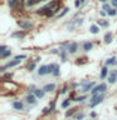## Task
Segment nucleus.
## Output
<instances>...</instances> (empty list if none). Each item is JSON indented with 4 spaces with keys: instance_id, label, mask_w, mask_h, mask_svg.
Returning a JSON list of instances; mask_svg holds the SVG:
<instances>
[{
    "instance_id": "nucleus-1",
    "label": "nucleus",
    "mask_w": 117,
    "mask_h": 120,
    "mask_svg": "<svg viewBox=\"0 0 117 120\" xmlns=\"http://www.w3.org/2000/svg\"><path fill=\"white\" fill-rule=\"evenodd\" d=\"M103 98H104V93H101V94H97V95H93L89 100V106L91 108H94L96 105H98L100 103L103 101Z\"/></svg>"
},
{
    "instance_id": "nucleus-2",
    "label": "nucleus",
    "mask_w": 117,
    "mask_h": 120,
    "mask_svg": "<svg viewBox=\"0 0 117 120\" xmlns=\"http://www.w3.org/2000/svg\"><path fill=\"white\" fill-rule=\"evenodd\" d=\"M81 85H82V90H81V91H82V93H87V91H92L93 88L96 86V82L84 80V81L81 82Z\"/></svg>"
},
{
    "instance_id": "nucleus-3",
    "label": "nucleus",
    "mask_w": 117,
    "mask_h": 120,
    "mask_svg": "<svg viewBox=\"0 0 117 120\" xmlns=\"http://www.w3.org/2000/svg\"><path fill=\"white\" fill-rule=\"evenodd\" d=\"M106 90H107V86H106L104 82H102L100 85H96L93 88V90L91 91V95H97V94H101V93H106Z\"/></svg>"
},
{
    "instance_id": "nucleus-4",
    "label": "nucleus",
    "mask_w": 117,
    "mask_h": 120,
    "mask_svg": "<svg viewBox=\"0 0 117 120\" xmlns=\"http://www.w3.org/2000/svg\"><path fill=\"white\" fill-rule=\"evenodd\" d=\"M82 24H83V19L81 18V19H74V20H72L67 26H68V30H69V31H74V29L78 28V26H81Z\"/></svg>"
},
{
    "instance_id": "nucleus-5",
    "label": "nucleus",
    "mask_w": 117,
    "mask_h": 120,
    "mask_svg": "<svg viewBox=\"0 0 117 120\" xmlns=\"http://www.w3.org/2000/svg\"><path fill=\"white\" fill-rule=\"evenodd\" d=\"M20 64V60H11V61H9V63H6L4 66H1L0 68V73H4L6 69H10V68H14V66H17V65H19Z\"/></svg>"
},
{
    "instance_id": "nucleus-6",
    "label": "nucleus",
    "mask_w": 117,
    "mask_h": 120,
    "mask_svg": "<svg viewBox=\"0 0 117 120\" xmlns=\"http://www.w3.org/2000/svg\"><path fill=\"white\" fill-rule=\"evenodd\" d=\"M17 24L20 26L21 29H24V30H30V29H33V24H32L30 21H28V20H18Z\"/></svg>"
},
{
    "instance_id": "nucleus-7",
    "label": "nucleus",
    "mask_w": 117,
    "mask_h": 120,
    "mask_svg": "<svg viewBox=\"0 0 117 120\" xmlns=\"http://www.w3.org/2000/svg\"><path fill=\"white\" fill-rule=\"evenodd\" d=\"M64 46L67 48V51L69 54H75L78 50V44L77 43H69V44H64Z\"/></svg>"
},
{
    "instance_id": "nucleus-8",
    "label": "nucleus",
    "mask_w": 117,
    "mask_h": 120,
    "mask_svg": "<svg viewBox=\"0 0 117 120\" xmlns=\"http://www.w3.org/2000/svg\"><path fill=\"white\" fill-rule=\"evenodd\" d=\"M107 81H108V84H111V85L116 84V81H117V70H111L109 71Z\"/></svg>"
},
{
    "instance_id": "nucleus-9",
    "label": "nucleus",
    "mask_w": 117,
    "mask_h": 120,
    "mask_svg": "<svg viewBox=\"0 0 117 120\" xmlns=\"http://www.w3.org/2000/svg\"><path fill=\"white\" fill-rule=\"evenodd\" d=\"M37 74L39 75V76H44V75L49 74V69H48V65H42L39 69H38Z\"/></svg>"
},
{
    "instance_id": "nucleus-10",
    "label": "nucleus",
    "mask_w": 117,
    "mask_h": 120,
    "mask_svg": "<svg viewBox=\"0 0 117 120\" xmlns=\"http://www.w3.org/2000/svg\"><path fill=\"white\" fill-rule=\"evenodd\" d=\"M37 99H38V98L34 95V94H29V95L25 98L26 103H28L29 105H35L37 104Z\"/></svg>"
},
{
    "instance_id": "nucleus-11",
    "label": "nucleus",
    "mask_w": 117,
    "mask_h": 120,
    "mask_svg": "<svg viewBox=\"0 0 117 120\" xmlns=\"http://www.w3.org/2000/svg\"><path fill=\"white\" fill-rule=\"evenodd\" d=\"M13 108H14V110L21 111V110H24V104L19 100H15V101H13Z\"/></svg>"
},
{
    "instance_id": "nucleus-12",
    "label": "nucleus",
    "mask_w": 117,
    "mask_h": 120,
    "mask_svg": "<svg viewBox=\"0 0 117 120\" xmlns=\"http://www.w3.org/2000/svg\"><path fill=\"white\" fill-rule=\"evenodd\" d=\"M82 49H83V51H91L93 49V43H91V41H84L82 45Z\"/></svg>"
},
{
    "instance_id": "nucleus-13",
    "label": "nucleus",
    "mask_w": 117,
    "mask_h": 120,
    "mask_svg": "<svg viewBox=\"0 0 117 120\" xmlns=\"http://www.w3.org/2000/svg\"><path fill=\"white\" fill-rule=\"evenodd\" d=\"M54 89H55V84H54V82H49V84L44 85V88H43V90L45 93H52V91H54Z\"/></svg>"
},
{
    "instance_id": "nucleus-14",
    "label": "nucleus",
    "mask_w": 117,
    "mask_h": 120,
    "mask_svg": "<svg viewBox=\"0 0 117 120\" xmlns=\"http://www.w3.org/2000/svg\"><path fill=\"white\" fill-rule=\"evenodd\" d=\"M108 75H109V70H108V68L104 65L103 68H102V70H101V79L103 80V79L108 78Z\"/></svg>"
},
{
    "instance_id": "nucleus-15",
    "label": "nucleus",
    "mask_w": 117,
    "mask_h": 120,
    "mask_svg": "<svg viewBox=\"0 0 117 120\" xmlns=\"http://www.w3.org/2000/svg\"><path fill=\"white\" fill-rule=\"evenodd\" d=\"M116 64H117V58L116 56H112V58H108L107 60H106L104 65L108 66V65H116Z\"/></svg>"
},
{
    "instance_id": "nucleus-16",
    "label": "nucleus",
    "mask_w": 117,
    "mask_h": 120,
    "mask_svg": "<svg viewBox=\"0 0 117 120\" xmlns=\"http://www.w3.org/2000/svg\"><path fill=\"white\" fill-rule=\"evenodd\" d=\"M34 95H35L38 99H43L44 95H45V91H44L43 89H37L35 93H34Z\"/></svg>"
},
{
    "instance_id": "nucleus-17",
    "label": "nucleus",
    "mask_w": 117,
    "mask_h": 120,
    "mask_svg": "<svg viewBox=\"0 0 117 120\" xmlns=\"http://www.w3.org/2000/svg\"><path fill=\"white\" fill-rule=\"evenodd\" d=\"M97 25L101 26V28H108L109 26V22L103 20V19H100V20H97Z\"/></svg>"
},
{
    "instance_id": "nucleus-18",
    "label": "nucleus",
    "mask_w": 117,
    "mask_h": 120,
    "mask_svg": "<svg viewBox=\"0 0 117 120\" xmlns=\"http://www.w3.org/2000/svg\"><path fill=\"white\" fill-rule=\"evenodd\" d=\"M103 39H104V43H106V44H109V43L112 41V33H111V31H107V33L104 34V38H103Z\"/></svg>"
},
{
    "instance_id": "nucleus-19",
    "label": "nucleus",
    "mask_w": 117,
    "mask_h": 120,
    "mask_svg": "<svg viewBox=\"0 0 117 120\" xmlns=\"http://www.w3.org/2000/svg\"><path fill=\"white\" fill-rule=\"evenodd\" d=\"M25 36L24 31H18V33H13L11 34V38H17V39H23Z\"/></svg>"
},
{
    "instance_id": "nucleus-20",
    "label": "nucleus",
    "mask_w": 117,
    "mask_h": 120,
    "mask_svg": "<svg viewBox=\"0 0 117 120\" xmlns=\"http://www.w3.org/2000/svg\"><path fill=\"white\" fill-rule=\"evenodd\" d=\"M89 31L92 33V34H98V31H100V28H98V25H91Z\"/></svg>"
},
{
    "instance_id": "nucleus-21",
    "label": "nucleus",
    "mask_w": 117,
    "mask_h": 120,
    "mask_svg": "<svg viewBox=\"0 0 117 120\" xmlns=\"http://www.w3.org/2000/svg\"><path fill=\"white\" fill-rule=\"evenodd\" d=\"M84 119V114L83 112H78V114L74 115V120H83Z\"/></svg>"
},
{
    "instance_id": "nucleus-22",
    "label": "nucleus",
    "mask_w": 117,
    "mask_h": 120,
    "mask_svg": "<svg viewBox=\"0 0 117 120\" xmlns=\"http://www.w3.org/2000/svg\"><path fill=\"white\" fill-rule=\"evenodd\" d=\"M10 55H11V50L9 49V50H6L5 52H4V54H1V55H0V58H1V59H6L8 56H10Z\"/></svg>"
},
{
    "instance_id": "nucleus-23",
    "label": "nucleus",
    "mask_w": 117,
    "mask_h": 120,
    "mask_svg": "<svg viewBox=\"0 0 117 120\" xmlns=\"http://www.w3.org/2000/svg\"><path fill=\"white\" fill-rule=\"evenodd\" d=\"M111 9H112V8H111V5H109V4H107V3H106V4H103V6H102V10H104L106 13H108V11L111 10Z\"/></svg>"
},
{
    "instance_id": "nucleus-24",
    "label": "nucleus",
    "mask_w": 117,
    "mask_h": 120,
    "mask_svg": "<svg viewBox=\"0 0 117 120\" xmlns=\"http://www.w3.org/2000/svg\"><path fill=\"white\" fill-rule=\"evenodd\" d=\"M116 14H117V9H116V8H112V9L107 13V15H109V16H115Z\"/></svg>"
},
{
    "instance_id": "nucleus-25",
    "label": "nucleus",
    "mask_w": 117,
    "mask_h": 120,
    "mask_svg": "<svg viewBox=\"0 0 117 120\" xmlns=\"http://www.w3.org/2000/svg\"><path fill=\"white\" fill-rule=\"evenodd\" d=\"M69 105H71V100H69V99H67V100H64V101H63L62 108H63V109H67L68 106H69Z\"/></svg>"
},
{
    "instance_id": "nucleus-26",
    "label": "nucleus",
    "mask_w": 117,
    "mask_h": 120,
    "mask_svg": "<svg viewBox=\"0 0 117 120\" xmlns=\"http://www.w3.org/2000/svg\"><path fill=\"white\" fill-rule=\"evenodd\" d=\"M59 66L58 65H55V68H54V70H53V75H54V76H59Z\"/></svg>"
},
{
    "instance_id": "nucleus-27",
    "label": "nucleus",
    "mask_w": 117,
    "mask_h": 120,
    "mask_svg": "<svg viewBox=\"0 0 117 120\" xmlns=\"http://www.w3.org/2000/svg\"><path fill=\"white\" fill-rule=\"evenodd\" d=\"M68 11H69V9H68V8H64V9H63V11H62V13H60L59 15H58V18H59V19H60V18H63L64 15H66V14L68 13Z\"/></svg>"
},
{
    "instance_id": "nucleus-28",
    "label": "nucleus",
    "mask_w": 117,
    "mask_h": 120,
    "mask_svg": "<svg viewBox=\"0 0 117 120\" xmlns=\"http://www.w3.org/2000/svg\"><path fill=\"white\" fill-rule=\"evenodd\" d=\"M6 50H9L6 45H1V46H0V55H1V54H4V52H5Z\"/></svg>"
},
{
    "instance_id": "nucleus-29",
    "label": "nucleus",
    "mask_w": 117,
    "mask_h": 120,
    "mask_svg": "<svg viewBox=\"0 0 117 120\" xmlns=\"http://www.w3.org/2000/svg\"><path fill=\"white\" fill-rule=\"evenodd\" d=\"M35 64H37L35 61H33L32 64H29V65H28V70L29 71H33L34 69H35Z\"/></svg>"
},
{
    "instance_id": "nucleus-30",
    "label": "nucleus",
    "mask_w": 117,
    "mask_h": 120,
    "mask_svg": "<svg viewBox=\"0 0 117 120\" xmlns=\"http://www.w3.org/2000/svg\"><path fill=\"white\" fill-rule=\"evenodd\" d=\"M15 4H17V0H9V1H8V5H9L10 8H14Z\"/></svg>"
},
{
    "instance_id": "nucleus-31",
    "label": "nucleus",
    "mask_w": 117,
    "mask_h": 120,
    "mask_svg": "<svg viewBox=\"0 0 117 120\" xmlns=\"http://www.w3.org/2000/svg\"><path fill=\"white\" fill-rule=\"evenodd\" d=\"M44 14H45V16H48V18H49V16H53V15H54L53 10H48V11H45Z\"/></svg>"
},
{
    "instance_id": "nucleus-32",
    "label": "nucleus",
    "mask_w": 117,
    "mask_h": 120,
    "mask_svg": "<svg viewBox=\"0 0 117 120\" xmlns=\"http://www.w3.org/2000/svg\"><path fill=\"white\" fill-rule=\"evenodd\" d=\"M86 99V95H82V96H78V98H75L74 101H83Z\"/></svg>"
},
{
    "instance_id": "nucleus-33",
    "label": "nucleus",
    "mask_w": 117,
    "mask_h": 120,
    "mask_svg": "<svg viewBox=\"0 0 117 120\" xmlns=\"http://www.w3.org/2000/svg\"><path fill=\"white\" fill-rule=\"evenodd\" d=\"M26 58V55H17V56H15V60H21V59H25Z\"/></svg>"
},
{
    "instance_id": "nucleus-34",
    "label": "nucleus",
    "mask_w": 117,
    "mask_h": 120,
    "mask_svg": "<svg viewBox=\"0 0 117 120\" xmlns=\"http://www.w3.org/2000/svg\"><path fill=\"white\" fill-rule=\"evenodd\" d=\"M82 4V1L81 0H75V3H74V5H75V8H79V5Z\"/></svg>"
},
{
    "instance_id": "nucleus-35",
    "label": "nucleus",
    "mask_w": 117,
    "mask_h": 120,
    "mask_svg": "<svg viewBox=\"0 0 117 120\" xmlns=\"http://www.w3.org/2000/svg\"><path fill=\"white\" fill-rule=\"evenodd\" d=\"M52 54H60V51H58V49H52Z\"/></svg>"
},
{
    "instance_id": "nucleus-36",
    "label": "nucleus",
    "mask_w": 117,
    "mask_h": 120,
    "mask_svg": "<svg viewBox=\"0 0 117 120\" xmlns=\"http://www.w3.org/2000/svg\"><path fill=\"white\" fill-rule=\"evenodd\" d=\"M74 110H77V109H75V108H74V109H72V110H71V111H68V112H67V114H66V116H69V115H71V114H72V112H73Z\"/></svg>"
},
{
    "instance_id": "nucleus-37",
    "label": "nucleus",
    "mask_w": 117,
    "mask_h": 120,
    "mask_svg": "<svg viewBox=\"0 0 117 120\" xmlns=\"http://www.w3.org/2000/svg\"><path fill=\"white\" fill-rule=\"evenodd\" d=\"M67 90H68V88H67V86H64V88H63V90L60 91V94H66V93H67Z\"/></svg>"
},
{
    "instance_id": "nucleus-38",
    "label": "nucleus",
    "mask_w": 117,
    "mask_h": 120,
    "mask_svg": "<svg viewBox=\"0 0 117 120\" xmlns=\"http://www.w3.org/2000/svg\"><path fill=\"white\" fill-rule=\"evenodd\" d=\"M112 5L117 9V0H112Z\"/></svg>"
},
{
    "instance_id": "nucleus-39",
    "label": "nucleus",
    "mask_w": 117,
    "mask_h": 120,
    "mask_svg": "<svg viewBox=\"0 0 117 120\" xmlns=\"http://www.w3.org/2000/svg\"><path fill=\"white\" fill-rule=\"evenodd\" d=\"M48 111H49L48 108H44V109H43V112H44V114H45V112H48Z\"/></svg>"
},
{
    "instance_id": "nucleus-40",
    "label": "nucleus",
    "mask_w": 117,
    "mask_h": 120,
    "mask_svg": "<svg viewBox=\"0 0 117 120\" xmlns=\"http://www.w3.org/2000/svg\"><path fill=\"white\" fill-rule=\"evenodd\" d=\"M100 14L102 15V16H104V15H106V14H107V13H106V11H101V13H100Z\"/></svg>"
},
{
    "instance_id": "nucleus-41",
    "label": "nucleus",
    "mask_w": 117,
    "mask_h": 120,
    "mask_svg": "<svg viewBox=\"0 0 117 120\" xmlns=\"http://www.w3.org/2000/svg\"><path fill=\"white\" fill-rule=\"evenodd\" d=\"M101 3H103V4H106V1H107V0H100Z\"/></svg>"
},
{
    "instance_id": "nucleus-42",
    "label": "nucleus",
    "mask_w": 117,
    "mask_h": 120,
    "mask_svg": "<svg viewBox=\"0 0 117 120\" xmlns=\"http://www.w3.org/2000/svg\"><path fill=\"white\" fill-rule=\"evenodd\" d=\"M81 1H82V4H83V3H84V0H81Z\"/></svg>"
},
{
    "instance_id": "nucleus-43",
    "label": "nucleus",
    "mask_w": 117,
    "mask_h": 120,
    "mask_svg": "<svg viewBox=\"0 0 117 120\" xmlns=\"http://www.w3.org/2000/svg\"><path fill=\"white\" fill-rule=\"evenodd\" d=\"M40 1H47V0H40Z\"/></svg>"
}]
</instances>
